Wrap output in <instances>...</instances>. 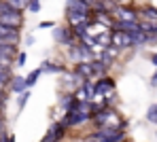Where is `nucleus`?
<instances>
[{"label":"nucleus","mask_w":157,"mask_h":142,"mask_svg":"<svg viewBox=\"0 0 157 142\" xmlns=\"http://www.w3.org/2000/svg\"><path fill=\"white\" fill-rule=\"evenodd\" d=\"M62 59L68 64V68L72 66V64H78V62H91V59H96L98 57V51L94 49V47H89L87 43H75L72 47H68V49H62Z\"/></svg>","instance_id":"nucleus-1"},{"label":"nucleus","mask_w":157,"mask_h":142,"mask_svg":"<svg viewBox=\"0 0 157 142\" xmlns=\"http://www.w3.org/2000/svg\"><path fill=\"white\" fill-rule=\"evenodd\" d=\"M89 17H91V9L87 4H83L81 0H66L64 2V24L77 26Z\"/></svg>","instance_id":"nucleus-2"},{"label":"nucleus","mask_w":157,"mask_h":142,"mask_svg":"<svg viewBox=\"0 0 157 142\" xmlns=\"http://www.w3.org/2000/svg\"><path fill=\"white\" fill-rule=\"evenodd\" d=\"M24 24H26L24 11H17L9 0H0V26H9V28L21 30Z\"/></svg>","instance_id":"nucleus-3"},{"label":"nucleus","mask_w":157,"mask_h":142,"mask_svg":"<svg viewBox=\"0 0 157 142\" xmlns=\"http://www.w3.org/2000/svg\"><path fill=\"white\" fill-rule=\"evenodd\" d=\"M123 119V114H119L117 108H102L98 106L94 113H91V129H100V127H106V125H119V121Z\"/></svg>","instance_id":"nucleus-4"},{"label":"nucleus","mask_w":157,"mask_h":142,"mask_svg":"<svg viewBox=\"0 0 157 142\" xmlns=\"http://www.w3.org/2000/svg\"><path fill=\"white\" fill-rule=\"evenodd\" d=\"M85 138H91V140H98V142H125L128 132L121 129L119 125H106L100 129H91Z\"/></svg>","instance_id":"nucleus-5"},{"label":"nucleus","mask_w":157,"mask_h":142,"mask_svg":"<svg viewBox=\"0 0 157 142\" xmlns=\"http://www.w3.org/2000/svg\"><path fill=\"white\" fill-rule=\"evenodd\" d=\"M59 121H62L68 129H78V127H83V125H89L91 113H89L87 108H83L81 104H77V108H72V110H68V113H62Z\"/></svg>","instance_id":"nucleus-6"},{"label":"nucleus","mask_w":157,"mask_h":142,"mask_svg":"<svg viewBox=\"0 0 157 142\" xmlns=\"http://www.w3.org/2000/svg\"><path fill=\"white\" fill-rule=\"evenodd\" d=\"M51 38H53V45L59 47V49H68L77 43V36H75V32L68 24H57L51 30Z\"/></svg>","instance_id":"nucleus-7"},{"label":"nucleus","mask_w":157,"mask_h":142,"mask_svg":"<svg viewBox=\"0 0 157 142\" xmlns=\"http://www.w3.org/2000/svg\"><path fill=\"white\" fill-rule=\"evenodd\" d=\"M115 91H117V81H115L113 74H104V77L94 79V100L106 98V95H110Z\"/></svg>","instance_id":"nucleus-8"},{"label":"nucleus","mask_w":157,"mask_h":142,"mask_svg":"<svg viewBox=\"0 0 157 142\" xmlns=\"http://www.w3.org/2000/svg\"><path fill=\"white\" fill-rule=\"evenodd\" d=\"M40 72L43 74H51V77H62L66 70H68V64L62 59V57H45L40 64H38Z\"/></svg>","instance_id":"nucleus-9"},{"label":"nucleus","mask_w":157,"mask_h":142,"mask_svg":"<svg viewBox=\"0 0 157 142\" xmlns=\"http://www.w3.org/2000/svg\"><path fill=\"white\" fill-rule=\"evenodd\" d=\"M57 79H59V85H57V93H64V91H70V93H72V91H77L78 85L83 83V79H81L78 74H75V72H72L70 68H68V70H66V72H64L62 77H57Z\"/></svg>","instance_id":"nucleus-10"},{"label":"nucleus","mask_w":157,"mask_h":142,"mask_svg":"<svg viewBox=\"0 0 157 142\" xmlns=\"http://www.w3.org/2000/svg\"><path fill=\"white\" fill-rule=\"evenodd\" d=\"M110 47H115L119 53L121 51H128V49H134L132 36L125 34V32H119V30H110Z\"/></svg>","instance_id":"nucleus-11"},{"label":"nucleus","mask_w":157,"mask_h":142,"mask_svg":"<svg viewBox=\"0 0 157 142\" xmlns=\"http://www.w3.org/2000/svg\"><path fill=\"white\" fill-rule=\"evenodd\" d=\"M113 17H115V21H140L138 9H134L130 4H119L113 11Z\"/></svg>","instance_id":"nucleus-12"},{"label":"nucleus","mask_w":157,"mask_h":142,"mask_svg":"<svg viewBox=\"0 0 157 142\" xmlns=\"http://www.w3.org/2000/svg\"><path fill=\"white\" fill-rule=\"evenodd\" d=\"M78 100L75 98V93L70 91H64V93H57V110L59 113H68L72 108H77Z\"/></svg>","instance_id":"nucleus-13"},{"label":"nucleus","mask_w":157,"mask_h":142,"mask_svg":"<svg viewBox=\"0 0 157 142\" xmlns=\"http://www.w3.org/2000/svg\"><path fill=\"white\" fill-rule=\"evenodd\" d=\"M47 132H49V134H51L57 142H64L66 138H68V134H70V129H68V127H66L59 119H55V121H51V123H49Z\"/></svg>","instance_id":"nucleus-14"},{"label":"nucleus","mask_w":157,"mask_h":142,"mask_svg":"<svg viewBox=\"0 0 157 142\" xmlns=\"http://www.w3.org/2000/svg\"><path fill=\"white\" fill-rule=\"evenodd\" d=\"M6 91H9L11 95H19V93L28 91V87H26V77L15 72V77L11 79V83H9V87H6Z\"/></svg>","instance_id":"nucleus-15"},{"label":"nucleus","mask_w":157,"mask_h":142,"mask_svg":"<svg viewBox=\"0 0 157 142\" xmlns=\"http://www.w3.org/2000/svg\"><path fill=\"white\" fill-rule=\"evenodd\" d=\"M72 93H75L77 100H94V81H91V79L83 81V83L78 85V89L72 91Z\"/></svg>","instance_id":"nucleus-16"},{"label":"nucleus","mask_w":157,"mask_h":142,"mask_svg":"<svg viewBox=\"0 0 157 142\" xmlns=\"http://www.w3.org/2000/svg\"><path fill=\"white\" fill-rule=\"evenodd\" d=\"M70 70L78 74L83 81H87V79H91L94 81V72H91V62H78V64H72L70 66Z\"/></svg>","instance_id":"nucleus-17"},{"label":"nucleus","mask_w":157,"mask_h":142,"mask_svg":"<svg viewBox=\"0 0 157 142\" xmlns=\"http://www.w3.org/2000/svg\"><path fill=\"white\" fill-rule=\"evenodd\" d=\"M19 53V47H9V45H0V64L13 66L15 55Z\"/></svg>","instance_id":"nucleus-18"},{"label":"nucleus","mask_w":157,"mask_h":142,"mask_svg":"<svg viewBox=\"0 0 157 142\" xmlns=\"http://www.w3.org/2000/svg\"><path fill=\"white\" fill-rule=\"evenodd\" d=\"M13 77H15V68L6 66V64H0V89H6Z\"/></svg>","instance_id":"nucleus-19"},{"label":"nucleus","mask_w":157,"mask_h":142,"mask_svg":"<svg viewBox=\"0 0 157 142\" xmlns=\"http://www.w3.org/2000/svg\"><path fill=\"white\" fill-rule=\"evenodd\" d=\"M30 98H32V91H30V89L24 91V93H19V95H15V113H17V117L24 113V108L28 106Z\"/></svg>","instance_id":"nucleus-20"},{"label":"nucleus","mask_w":157,"mask_h":142,"mask_svg":"<svg viewBox=\"0 0 157 142\" xmlns=\"http://www.w3.org/2000/svg\"><path fill=\"white\" fill-rule=\"evenodd\" d=\"M91 72H94V79H98V77H104V74H110V68L106 66L102 59H91Z\"/></svg>","instance_id":"nucleus-21"},{"label":"nucleus","mask_w":157,"mask_h":142,"mask_svg":"<svg viewBox=\"0 0 157 142\" xmlns=\"http://www.w3.org/2000/svg\"><path fill=\"white\" fill-rule=\"evenodd\" d=\"M40 77H43V72H40V68H38V66H36L34 70H30V72L26 74V87L30 89V91L36 87V83L40 81Z\"/></svg>","instance_id":"nucleus-22"},{"label":"nucleus","mask_w":157,"mask_h":142,"mask_svg":"<svg viewBox=\"0 0 157 142\" xmlns=\"http://www.w3.org/2000/svg\"><path fill=\"white\" fill-rule=\"evenodd\" d=\"M138 13H140V19H144V21H157V6L147 4L142 9H138Z\"/></svg>","instance_id":"nucleus-23"},{"label":"nucleus","mask_w":157,"mask_h":142,"mask_svg":"<svg viewBox=\"0 0 157 142\" xmlns=\"http://www.w3.org/2000/svg\"><path fill=\"white\" fill-rule=\"evenodd\" d=\"M144 121L157 127V102H153V104H149V106H147V113H144Z\"/></svg>","instance_id":"nucleus-24"},{"label":"nucleus","mask_w":157,"mask_h":142,"mask_svg":"<svg viewBox=\"0 0 157 142\" xmlns=\"http://www.w3.org/2000/svg\"><path fill=\"white\" fill-rule=\"evenodd\" d=\"M26 64H28V51H24V49H21V51H19V53L15 55V62H13V68H19V70H21V68H24Z\"/></svg>","instance_id":"nucleus-25"},{"label":"nucleus","mask_w":157,"mask_h":142,"mask_svg":"<svg viewBox=\"0 0 157 142\" xmlns=\"http://www.w3.org/2000/svg\"><path fill=\"white\" fill-rule=\"evenodd\" d=\"M40 9H43V2H40V0H30V2H28L26 13H30V15H38Z\"/></svg>","instance_id":"nucleus-26"},{"label":"nucleus","mask_w":157,"mask_h":142,"mask_svg":"<svg viewBox=\"0 0 157 142\" xmlns=\"http://www.w3.org/2000/svg\"><path fill=\"white\" fill-rule=\"evenodd\" d=\"M57 26V21H53V19H43V21H38V30H53Z\"/></svg>","instance_id":"nucleus-27"},{"label":"nucleus","mask_w":157,"mask_h":142,"mask_svg":"<svg viewBox=\"0 0 157 142\" xmlns=\"http://www.w3.org/2000/svg\"><path fill=\"white\" fill-rule=\"evenodd\" d=\"M9 2H11V4H13V6H15L17 11H24V13H26L28 2H30V0H9Z\"/></svg>","instance_id":"nucleus-28"},{"label":"nucleus","mask_w":157,"mask_h":142,"mask_svg":"<svg viewBox=\"0 0 157 142\" xmlns=\"http://www.w3.org/2000/svg\"><path fill=\"white\" fill-rule=\"evenodd\" d=\"M34 43H36V36H34V34H24V36H21V45H24V47H32Z\"/></svg>","instance_id":"nucleus-29"},{"label":"nucleus","mask_w":157,"mask_h":142,"mask_svg":"<svg viewBox=\"0 0 157 142\" xmlns=\"http://www.w3.org/2000/svg\"><path fill=\"white\" fill-rule=\"evenodd\" d=\"M9 132V119H0V138Z\"/></svg>","instance_id":"nucleus-30"},{"label":"nucleus","mask_w":157,"mask_h":142,"mask_svg":"<svg viewBox=\"0 0 157 142\" xmlns=\"http://www.w3.org/2000/svg\"><path fill=\"white\" fill-rule=\"evenodd\" d=\"M38 142H57V140L53 138V136H51V134H49V132H45V136H43V138H40V140H38Z\"/></svg>","instance_id":"nucleus-31"},{"label":"nucleus","mask_w":157,"mask_h":142,"mask_svg":"<svg viewBox=\"0 0 157 142\" xmlns=\"http://www.w3.org/2000/svg\"><path fill=\"white\" fill-rule=\"evenodd\" d=\"M149 85H151V87H155V89H157V70L153 72V74H151V79H149Z\"/></svg>","instance_id":"nucleus-32"},{"label":"nucleus","mask_w":157,"mask_h":142,"mask_svg":"<svg viewBox=\"0 0 157 142\" xmlns=\"http://www.w3.org/2000/svg\"><path fill=\"white\" fill-rule=\"evenodd\" d=\"M149 62L155 66V70H157V53H149Z\"/></svg>","instance_id":"nucleus-33"},{"label":"nucleus","mask_w":157,"mask_h":142,"mask_svg":"<svg viewBox=\"0 0 157 142\" xmlns=\"http://www.w3.org/2000/svg\"><path fill=\"white\" fill-rule=\"evenodd\" d=\"M9 142H17V138H15V134H9Z\"/></svg>","instance_id":"nucleus-34"},{"label":"nucleus","mask_w":157,"mask_h":142,"mask_svg":"<svg viewBox=\"0 0 157 142\" xmlns=\"http://www.w3.org/2000/svg\"><path fill=\"white\" fill-rule=\"evenodd\" d=\"M83 142H98V140H91V138H83Z\"/></svg>","instance_id":"nucleus-35"},{"label":"nucleus","mask_w":157,"mask_h":142,"mask_svg":"<svg viewBox=\"0 0 157 142\" xmlns=\"http://www.w3.org/2000/svg\"><path fill=\"white\" fill-rule=\"evenodd\" d=\"M155 140H157V129H155Z\"/></svg>","instance_id":"nucleus-36"}]
</instances>
